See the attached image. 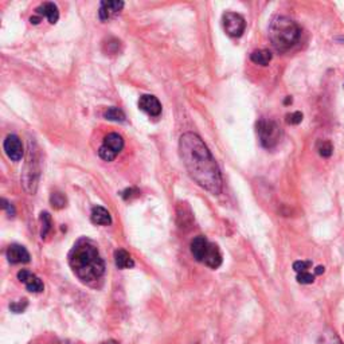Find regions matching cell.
I'll list each match as a JSON object with an SVG mask.
<instances>
[{
    "label": "cell",
    "mask_w": 344,
    "mask_h": 344,
    "mask_svg": "<svg viewBox=\"0 0 344 344\" xmlns=\"http://www.w3.org/2000/svg\"><path fill=\"white\" fill-rule=\"evenodd\" d=\"M179 153L183 166L194 182L210 194L222 191V175L218 164L203 140L198 135L187 132L179 140Z\"/></svg>",
    "instance_id": "obj_1"
},
{
    "label": "cell",
    "mask_w": 344,
    "mask_h": 344,
    "mask_svg": "<svg viewBox=\"0 0 344 344\" xmlns=\"http://www.w3.org/2000/svg\"><path fill=\"white\" fill-rule=\"evenodd\" d=\"M67 260L71 270L81 281H97L104 275V260L101 258L97 246L90 240L81 238L77 241L69 251Z\"/></svg>",
    "instance_id": "obj_2"
},
{
    "label": "cell",
    "mask_w": 344,
    "mask_h": 344,
    "mask_svg": "<svg viewBox=\"0 0 344 344\" xmlns=\"http://www.w3.org/2000/svg\"><path fill=\"white\" fill-rule=\"evenodd\" d=\"M300 27L286 16H276L269 26V38L278 51H286L297 43Z\"/></svg>",
    "instance_id": "obj_3"
},
{
    "label": "cell",
    "mask_w": 344,
    "mask_h": 344,
    "mask_svg": "<svg viewBox=\"0 0 344 344\" xmlns=\"http://www.w3.org/2000/svg\"><path fill=\"white\" fill-rule=\"evenodd\" d=\"M191 253L198 262L205 264L211 269H216L222 265V254L215 244H211L206 237H195L191 242Z\"/></svg>",
    "instance_id": "obj_4"
},
{
    "label": "cell",
    "mask_w": 344,
    "mask_h": 344,
    "mask_svg": "<svg viewBox=\"0 0 344 344\" xmlns=\"http://www.w3.org/2000/svg\"><path fill=\"white\" fill-rule=\"evenodd\" d=\"M257 128V135L260 137L261 146L265 148H275L281 139V128L277 125V122L268 118H260L256 124Z\"/></svg>",
    "instance_id": "obj_5"
},
{
    "label": "cell",
    "mask_w": 344,
    "mask_h": 344,
    "mask_svg": "<svg viewBox=\"0 0 344 344\" xmlns=\"http://www.w3.org/2000/svg\"><path fill=\"white\" fill-rule=\"evenodd\" d=\"M124 148V140L118 133H109L104 139V144L100 147L98 155L105 161H113Z\"/></svg>",
    "instance_id": "obj_6"
},
{
    "label": "cell",
    "mask_w": 344,
    "mask_h": 344,
    "mask_svg": "<svg viewBox=\"0 0 344 344\" xmlns=\"http://www.w3.org/2000/svg\"><path fill=\"white\" fill-rule=\"evenodd\" d=\"M223 28L227 35L233 37V38H240L241 35L244 34L245 28H246V22L244 16L237 12H226L222 16Z\"/></svg>",
    "instance_id": "obj_7"
},
{
    "label": "cell",
    "mask_w": 344,
    "mask_h": 344,
    "mask_svg": "<svg viewBox=\"0 0 344 344\" xmlns=\"http://www.w3.org/2000/svg\"><path fill=\"white\" fill-rule=\"evenodd\" d=\"M17 278L22 284H25V286L27 288V291L34 293H41L43 292L45 285H43L42 280L38 277L37 275H34L32 271L27 270V269H22L19 273H17Z\"/></svg>",
    "instance_id": "obj_8"
},
{
    "label": "cell",
    "mask_w": 344,
    "mask_h": 344,
    "mask_svg": "<svg viewBox=\"0 0 344 344\" xmlns=\"http://www.w3.org/2000/svg\"><path fill=\"white\" fill-rule=\"evenodd\" d=\"M4 151L12 161H19L25 153L21 139L15 135L7 136V139L4 140Z\"/></svg>",
    "instance_id": "obj_9"
},
{
    "label": "cell",
    "mask_w": 344,
    "mask_h": 344,
    "mask_svg": "<svg viewBox=\"0 0 344 344\" xmlns=\"http://www.w3.org/2000/svg\"><path fill=\"white\" fill-rule=\"evenodd\" d=\"M139 108L143 112H146L147 115L152 116V117H157L161 113V104L155 96L151 94H143L139 100Z\"/></svg>",
    "instance_id": "obj_10"
},
{
    "label": "cell",
    "mask_w": 344,
    "mask_h": 344,
    "mask_svg": "<svg viewBox=\"0 0 344 344\" xmlns=\"http://www.w3.org/2000/svg\"><path fill=\"white\" fill-rule=\"evenodd\" d=\"M7 258L11 264H27L30 262V253L25 246L14 244L7 249Z\"/></svg>",
    "instance_id": "obj_11"
},
{
    "label": "cell",
    "mask_w": 344,
    "mask_h": 344,
    "mask_svg": "<svg viewBox=\"0 0 344 344\" xmlns=\"http://www.w3.org/2000/svg\"><path fill=\"white\" fill-rule=\"evenodd\" d=\"M124 7V2H101L98 16L101 21H108L117 15Z\"/></svg>",
    "instance_id": "obj_12"
},
{
    "label": "cell",
    "mask_w": 344,
    "mask_h": 344,
    "mask_svg": "<svg viewBox=\"0 0 344 344\" xmlns=\"http://www.w3.org/2000/svg\"><path fill=\"white\" fill-rule=\"evenodd\" d=\"M35 11H37V14H38L41 17L42 16L47 17V21H49L51 25H56L57 22H58L59 19L58 7H57V4L51 3V2H46V3L41 4Z\"/></svg>",
    "instance_id": "obj_13"
},
{
    "label": "cell",
    "mask_w": 344,
    "mask_h": 344,
    "mask_svg": "<svg viewBox=\"0 0 344 344\" xmlns=\"http://www.w3.org/2000/svg\"><path fill=\"white\" fill-rule=\"evenodd\" d=\"M90 219L94 225H101V226H108V225L112 223L111 214L102 206H96V207H93L90 214Z\"/></svg>",
    "instance_id": "obj_14"
},
{
    "label": "cell",
    "mask_w": 344,
    "mask_h": 344,
    "mask_svg": "<svg viewBox=\"0 0 344 344\" xmlns=\"http://www.w3.org/2000/svg\"><path fill=\"white\" fill-rule=\"evenodd\" d=\"M115 262L118 269H129L135 266V262H133L131 254L124 249H118L115 251Z\"/></svg>",
    "instance_id": "obj_15"
},
{
    "label": "cell",
    "mask_w": 344,
    "mask_h": 344,
    "mask_svg": "<svg viewBox=\"0 0 344 344\" xmlns=\"http://www.w3.org/2000/svg\"><path fill=\"white\" fill-rule=\"evenodd\" d=\"M250 59L254 63L261 65V66H268L271 61V52L269 50H256L251 52Z\"/></svg>",
    "instance_id": "obj_16"
},
{
    "label": "cell",
    "mask_w": 344,
    "mask_h": 344,
    "mask_svg": "<svg viewBox=\"0 0 344 344\" xmlns=\"http://www.w3.org/2000/svg\"><path fill=\"white\" fill-rule=\"evenodd\" d=\"M104 117L109 121H117V122H124L125 121V115L124 112L120 108H116V106H112L108 108L104 112Z\"/></svg>",
    "instance_id": "obj_17"
},
{
    "label": "cell",
    "mask_w": 344,
    "mask_h": 344,
    "mask_svg": "<svg viewBox=\"0 0 344 344\" xmlns=\"http://www.w3.org/2000/svg\"><path fill=\"white\" fill-rule=\"evenodd\" d=\"M50 203H51V206L54 207V209L59 210V209H63L65 206H66V196L62 194V192H52L51 196H50Z\"/></svg>",
    "instance_id": "obj_18"
},
{
    "label": "cell",
    "mask_w": 344,
    "mask_h": 344,
    "mask_svg": "<svg viewBox=\"0 0 344 344\" xmlns=\"http://www.w3.org/2000/svg\"><path fill=\"white\" fill-rule=\"evenodd\" d=\"M317 151H319V155L321 157H330L332 155V151H334V147L330 140H320L317 143Z\"/></svg>",
    "instance_id": "obj_19"
},
{
    "label": "cell",
    "mask_w": 344,
    "mask_h": 344,
    "mask_svg": "<svg viewBox=\"0 0 344 344\" xmlns=\"http://www.w3.org/2000/svg\"><path fill=\"white\" fill-rule=\"evenodd\" d=\"M41 221H42V231H41V236H42V238H45L49 234L50 229H51V216H50L49 212H42L41 214Z\"/></svg>",
    "instance_id": "obj_20"
},
{
    "label": "cell",
    "mask_w": 344,
    "mask_h": 344,
    "mask_svg": "<svg viewBox=\"0 0 344 344\" xmlns=\"http://www.w3.org/2000/svg\"><path fill=\"white\" fill-rule=\"evenodd\" d=\"M312 266V261H296L293 264V269L296 273H304L308 271V269Z\"/></svg>",
    "instance_id": "obj_21"
},
{
    "label": "cell",
    "mask_w": 344,
    "mask_h": 344,
    "mask_svg": "<svg viewBox=\"0 0 344 344\" xmlns=\"http://www.w3.org/2000/svg\"><path fill=\"white\" fill-rule=\"evenodd\" d=\"M297 281L300 284H304V285H308V284H312L315 281V275L310 273V271H304V273H297Z\"/></svg>",
    "instance_id": "obj_22"
},
{
    "label": "cell",
    "mask_w": 344,
    "mask_h": 344,
    "mask_svg": "<svg viewBox=\"0 0 344 344\" xmlns=\"http://www.w3.org/2000/svg\"><path fill=\"white\" fill-rule=\"evenodd\" d=\"M27 300L23 299V300H19V301H15V302H11L10 304V308L12 312L15 313H22L23 311L27 308Z\"/></svg>",
    "instance_id": "obj_23"
},
{
    "label": "cell",
    "mask_w": 344,
    "mask_h": 344,
    "mask_svg": "<svg viewBox=\"0 0 344 344\" xmlns=\"http://www.w3.org/2000/svg\"><path fill=\"white\" fill-rule=\"evenodd\" d=\"M302 121V113L301 112H293L291 115L286 116V122L292 124V125H297Z\"/></svg>",
    "instance_id": "obj_24"
},
{
    "label": "cell",
    "mask_w": 344,
    "mask_h": 344,
    "mask_svg": "<svg viewBox=\"0 0 344 344\" xmlns=\"http://www.w3.org/2000/svg\"><path fill=\"white\" fill-rule=\"evenodd\" d=\"M325 344H341V340L339 339L335 332H331L327 337H325Z\"/></svg>",
    "instance_id": "obj_25"
},
{
    "label": "cell",
    "mask_w": 344,
    "mask_h": 344,
    "mask_svg": "<svg viewBox=\"0 0 344 344\" xmlns=\"http://www.w3.org/2000/svg\"><path fill=\"white\" fill-rule=\"evenodd\" d=\"M2 202H3V205H2V206H3V209H4V210H7V211H8V214H10L11 216L14 215V214H15V210H14V207H12V206H11L10 203H8V202L6 201V199H3V201H2Z\"/></svg>",
    "instance_id": "obj_26"
},
{
    "label": "cell",
    "mask_w": 344,
    "mask_h": 344,
    "mask_svg": "<svg viewBox=\"0 0 344 344\" xmlns=\"http://www.w3.org/2000/svg\"><path fill=\"white\" fill-rule=\"evenodd\" d=\"M133 194H139V191H137V190H135V188L126 190V191L122 192V198L128 199V198H131V196H133Z\"/></svg>",
    "instance_id": "obj_27"
},
{
    "label": "cell",
    "mask_w": 344,
    "mask_h": 344,
    "mask_svg": "<svg viewBox=\"0 0 344 344\" xmlns=\"http://www.w3.org/2000/svg\"><path fill=\"white\" fill-rule=\"evenodd\" d=\"M41 19H42L41 16H34V17H31V19H30V22H31L32 25H38L39 22H41Z\"/></svg>",
    "instance_id": "obj_28"
},
{
    "label": "cell",
    "mask_w": 344,
    "mask_h": 344,
    "mask_svg": "<svg viewBox=\"0 0 344 344\" xmlns=\"http://www.w3.org/2000/svg\"><path fill=\"white\" fill-rule=\"evenodd\" d=\"M321 273H324V266H317L315 269V275H321Z\"/></svg>",
    "instance_id": "obj_29"
},
{
    "label": "cell",
    "mask_w": 344,
    "mask_h": 344,
    "mask_svg": "<svg viewBox=\"0 0 344 344\" xmlns=\"http://www.w3.org/2000/svg\"><path fill=\"white\" fill-rule=\"evenodd\" d=\"M101 344H120V343H118V341H116V340H112V339H111V340L102 341V343H101Z\"/></svg>",
    "instance_id": "obj_30"
},
{
    "label": "cell",
    "mask_w": 344,
    "mask_h": 344,
    "mask_svg": "<svg viewBox=\"0 0 344 344\" xmlns=\"http://www.w3.org/2000/svg\"><path fill=\"white\" fill-rule=\"evenodd\" d=\"M285 104H292V97H288L285 100Z\"/></svg>",
    "instance_id": "obj_31"
}]
</instances>
